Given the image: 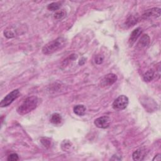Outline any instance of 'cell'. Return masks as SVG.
I'll return each mask as SVG.
<instances>
[{"instance_id":"2","label":"cell","mask_w":161,"mask_h":161,"mask_svg":"<svg viewBox=\"0 0 161 161\" xmlns=\"http://www.w3.org/2000/svg\"><path fill=\"white\" fill-rule=\"evenodd\" d=\"M65 44L66 40L62 37H59L45 44L42 48V53L45 55L52 54L64 47Z\"/></svg>"},{"instance_id":"14","label":"cell","mask_w":161,"mask_h":161,"mask_svg":"<svg viewBox=\"0 0 161 161\" xmlns=\"http://www.w3.org/2000/svg\"><path fill=\"white\" fill-rule=\"evenodd\" d=\"M50 122L53 125H59L62 122V116L58 113H54L52 115Z\"/></svg>"},{"instance_id":"23","label":"cell","mask_w":161,"mask_h":161,"mask_svg":"<svg viewBox=\"0 0 161 161\" xmlns=\"http://www.w3.org/2000/svg\"><path fill=\"white\" fill-rule=\"evenodd\" d=\"M160 155H160V154L156 155L154 157V158L153 159V160H154V161H155V160H160V159H161V156H160Z\"/></svg>"},{"instance_id":"17","label":"cell","mask_w":161,"mask_h":161,"mask_svg":"<svg viewBox=\"0 0 161 161\" xmlns=\"http://www.w3.org/2000/svg\"><path fill=\"white\" fill-rule=\"evenodd\" d=\"M77 55L75 54V53H73V54L70 55L68 58H66L62 62V65L63 66H67V65H68L72 61H74L75 59H77Z\"/></svg>"},{"instance_id":"3","label":"cell","mask_w":161,"mask_h":161,"mask_svg":"<svg viewBox=\"0 0 161 161\" xmlns=\"http://www.w3.org/2000/svg\"><path fill=\"white\" fill-rule=\"evenodd\" d=\"M25 28H23L21 25H11L5 30L4 35L7 38H12L19 35L20 34H23L22 33H21V32L23 31L25 32Z\"/></svg>"},{"instance_id":"15","label":"cell","mask_w":161,"mask_h":161,"mask_svg":"<svg viewBox=\"0 0 161 161\" xmlns=\"http://www.w3.org/2000/svg\"><path fill=\"white\" fill-rule=\"evenodd\" d=\"M137 22H138V18L133 15L130 16L125 22V25H126L125 26H127L128 27H131V26L135 25L137 23Z\"/></svg>"},{"instance_id":"11","label":"cell","mask_w":161,"mask_h":161,"mask_svg":"<svg viewBox=\"0 0 161 161\" xmlns=\"http://www.w3.org/2000/svg\"><path fill=\"white\" fill-rule=\"evenodd\" d=\"M150 44V37L148 35H143L140 38L139 42L137 44L140 48H144L148 46Z\"/></svg>"},{"instance_id":"22","label":"cell","mask_w":161,"mask_h":161,"mask_svg":"<svg viewBox=\"0 0 161 161\" xmlns=\"http://www.w3.org/2000/svg\"><path fill=\"white\" fill-rule=\"evenodd\" d=\"M103 61H104V57H103V56H102V55H101V54L97 55V56H96V57H95V63H96V64H98V65L102 64L103 62Z\"/></svg>"},{"instance_id":"7","label":"cell","mask_w":161,"mask_h":161,"mask_svg":"<svg viewBox=\"0 0 161 161\" xmlns=\"http://www.w3.org/2000/svg\"><path fill=\"white\" fill-rule=\"evenodd\" d=\"M94 124L99 128H107L110 127L111 124V118L108 116H103L99 117L95 120Z\"/></svg>"},{"instance_id":"16","label":"cell","mask_w":161,"mask_h":161,"mask_svg":"<svg viewBox=\"0 0 161 161\" xmlns=\"http://www.w3.org/2000/svg\"><path fill=\"white\" fill-rule=\"evenodd\" d=\"M66 15V11H64V10H58L56 11V13L53 15V17H54L55 19L57 20H60L65 17Z\"/></svg>"},{"instance_id":"13","label":"cell","mask_w":161,"mask_h":161,"mask_svg":"<svg viewBox=\"0 0 161 161\" xmlns=\"http://www.w3.org/2000/svg\"><path fill=\"white\" fill-rule=\"evenodd\" d=\"M155 77V71L153 69L147 71L143 76V79L145 82H151Z\"/></svg>"},{"instance_id":"8","label":"cell","mask_w":161,"mask_h":161,"mask_svg":"<svg viewBox=\"0 0 161 161\" xmlns=\"http://www.w3.org/2000/svg\"><path fill=\"white\" fill-rule=\"evenodd\" d=\"M161 10L159 8H153L147 10L142 15V18L147 19L150 18H159L160 16Z\"/></svg>"},{"instance_id":"12","label":"cell","mask_w":161,"mask_h":161,"mask_svg":"<svg viewBox=\"0 0 161 161\" xmlns=\"http://www.w3.org/2000/svg\"><path fill=\"white\" fill-rule=\"evenodd\" d=\"M74 113L78 116H83L86 113V108L83 104H78L74 107Z\"/></svg>"},{"instance_id":"5","label":"cell","mask_w":161,"mask_h":161,"mask_svg":"<svg viewBox=\"0 0 161 161\" xmlns=\"http://www.w3.org/2000/svg\"><path fill=\"white\" fill-rule=\"evenodd\" d=\"M20 95V91L19 89H15L12 91L2 100L0 103V106L2 108L10 106L15 100H16Z\"/></svg>"},{"instance_id":"4","label":"cell","mask_w":161,"mask_h":161,"mask_svg":"<svg viewBox=\"0 0 161 161\" xmlns=\"http://www.w3.org/2000/svg\"><path fill=\"white\" fill-rule=\"evenodd\" d=\"M129 103L127 96L125 95L119 96L113 103L112 107L116 111H122L125 110Z\"/></svg>"},{"instance_id":"1","label":"cell","mask_w":161,"mask_h":161,"mask_svg":"<svg viewBox=\"0 0 161 161\" xmlns=\"http://www.w3.org/2000/svg\"><path fill=\"white\" fill-rule=\"evenodd\" d=\"M39 100L37 96L28 97L18 106L17 111L20 115L28 114L34 110L38 106Z\"/></svg>"},{"instance_id":"10","label":"cell","mask_w":161,"mask_h":161,"mask_svg":"<svg viewBox=\"0 0 161 161\" xmlns=\"http://www.w3.org/2000/svg\"><path fill=\"white\" fill-rule=\"evenodd\" d=\"M146 155V150L143 148H140L137 149L133 153L132 157L134 160H143Z\"/></svg>"},{"instance_id":"20","label":"cell","mask_w":161,"mask_h":161,"mask_svg":"<svg viewBox=\"0 0 161 161\" xmlns=\"http://www.w3.org/2000/svg\"><path fill=\"white\" fill-rule=\"evenodd\" d=\"M18 159H19V157H18V154H15V153L9 155L7 158V160L8 161H17L18 160Z\"/></svg>"},{"instance_id":"18","label":"cell","mask_w":161,"mask_h":161,"mask_svg":"<svg viewBox=\"0 0 161 161\" xmlns=\"http://www.w3.org/2000/svg\"><path fill=\"white\" fill-rule=\"evenodd\" d=\"M61 8V5L59 3H52L47 6V9L50 11H58Z\"/></svg>"},{"instance_id":"6","label":"cell","mask_w":161,"mask_h":161,"mask_svg":"<svg viewBox=\"0 0 161 161\" xmlns=\"http://www.w3.org/2000/svg\"><path fill=\"white\" fill-rule=\"evenodd\" d=\"M118 79V77L116 74L111 73L106 75L101 80L100 82V86L102 88L110 87L112 86Z\"/></svg>"},{"instance_id":"21","label":"cell","mask_w":161,"mask_h":161,"mask_svg":"<svg viewBox=\"0 0 161 161\" xmlns=\"http://www.w3.org/2000/svg\"><path fill=\"white\" fill-rule=\"evenodd\" d=\"M40 142H41L42 145L45 147H46V148H48V147H49L50 145V143H51L50 140L47 138H42L41 141H40Z\"/></svg>"},{"instance_id":"9","label":"cell","mask_w":161,"mask_h":161,"mask_svg":"<svg viewBox=\"0 0 161 161\" xmlns=\"http://www.w3.org/2000/svg\"><path fill=\"white\" fill-rule=\"evenodd\" d=\"M142 32V30L140 27L137 28L136 29H135L132 32V33L130 34L129 40H128V44H129L130 47H132L134 44L135 43L137 40L141 35Z\"/></svg>"},{"instance_id":"19","label":"cell","mask_w":161,"mask_h":161,"mask_svg":"<svg viewBox=\"0 0 161 161\" xmlns=\"http://www.w3.org/2000/svg\"><path fill=\"white\" fill-rule=\"evenodd\" d=\"M62 149L64 151H68L71 149V147H72V144L71 142H68V141H65L64 140L62 143Z\"/></svg>"}]
</instances>
